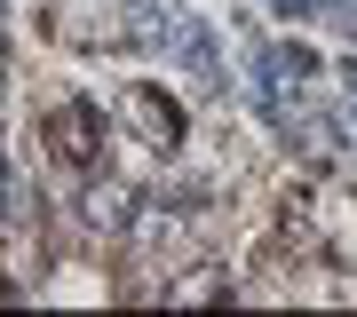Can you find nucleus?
I'll return each instance as SVG.
<instances>
[{
  "label": "nucleus",
  "mask_w": 357,
  "mask_h": 317,
  "mask_svg": "<svg viewBox=\"0 0 357 317\" xmlns=\"http://www.w3.org/2000/svg\"><path fill=\"white\" fill-rule=\"evenodd\" d=\"M48 135L64 143V159H72V167H88V159H96V143H103V127H96L88 103H64V111L48 119Z\"/></svg>",
  "instance_id": "f257e3e1"
},
{
  "label": "nucleus",
  "mask_w": 357,
  "mask_h": 317,
  "mask_svg": "<svg viewBox=\"0 0 357 317\" xmlns=\"http://www.w3.org/2000/svg\"><path fill=\"white\" fill-rule=\"evenodd\" d=\"M88 206H96V222H103V230H119V222H128V190H96Z\"/></svg>",
  "instance_id": "f03ea898"
}]
</instances>
